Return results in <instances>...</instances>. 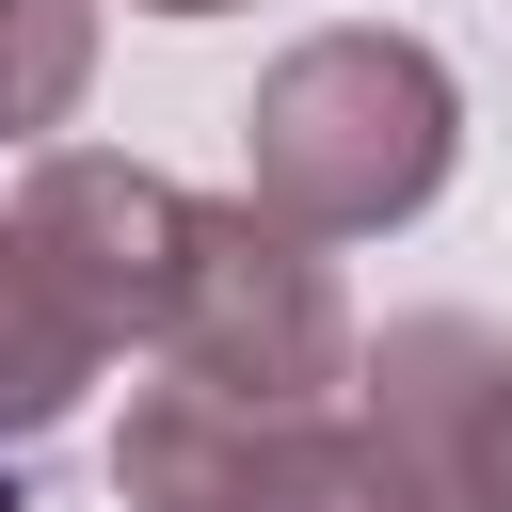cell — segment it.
<instances>
[{"label":"cell","instance_id":"6da1fadb","mask_svg":"<svg viewBox=\"0 0 512 512\" xmlns=\"http://www.w3.org/2000/svg\"><path fill=\"white\" fill-rule=\"evenodd\" d=\"M464 160V80L416 32H304L240 96V192L304 240H384L448 192Z\"/></svg>","mask_w":512,"mask_h":512},{"label":"cell","instance_id":"7a4b0ae2","mask_svg":"<svg viewBox=\"0 0 512 512\" xmlns=\"http://www.w3.org/2000/svg\"><path fill=\"white\" fill-rule=\"evenodd\" d=\"M112 496L128 512H448L432 464L352 400H208V384H144L112 416Z\"/></svg>","mask_w":512,"mask_h":512},{"label":"cell","instance_id":"3957f363","mask_svg":"<svg viewBox=\"0 0 512 512\" xmlns=\"http://www.w3.org/2000/svg\"><path fill=\"white\" fill-rule=\"evenodd\" d=\"M160 384H208V400H352L368 336H352V288H336V240L272 224L256 192H192V256H176V320L144 352Z\"/></svg>","mask_w":512,"mask_h":512},{"label":"cell","instance_id":"277c9868","mask_svg":"<svg viewBox=\"0 0 512 512\" xmlns=\"http://www.w3.org/2000/svg\"><path fill=\"white\" fill-rule=\"evenodd\" d=\"M0 208L64 256V288L112 320V352H160V320H176V256H192V192H176L160 160H112V144H32Z\"/></svg>","mask_w":512,"mask_h":512},{"label":"cell","instance_id":"5b68a950","mask_svg":"<svg viewBox=\"0 0 512 512\" xmlns=\"http://www.w3.org/2000/svg\"><path fill=\"white\" fill-rule=\"evenodd\" d=\"M96 368H112V320H96V304L64 288V256L0 208V448H32Z\"/></svg>","mask_w":512,"mask_h":512},{"label":"cell","instance_id":"8992f818","mask_svg":"<svg viewBox=\"0 0 512 512\" xmlns=\"http://www.w3.org/2000/svg\"><path fill=\"white\" fill-rule=\"evenodd\" d=\"M96 96V0H0V144H64V112Z\"/></svg>","mask_w":512,"mask_h":512},{"label":"cell","instance_id":"52a82bcc","mask_svg":"<svg viewBox=\"0 0 512 512\" xmlns=\"http://www.w3.org/2000/svg\"><path fill=\"white\" fill-rule=\"evenodd\" d=\"M480 512H512V416H496V448H480Z\"/></svg>","mask_w":512,"mask_h":512},{"label":"cell","instance_id":"ba28073f","mask_svg":"<svg viewBox=\"0 0 512 512\" xmlns=\"http://www.w3.org/2000/svg\"><path fill=\"white\" fill-rule=\"evenodd\" d=\"M128 16H240V0H128Z\"/></svg>","mask_w":512,"mask_h":512}]
</instances>
